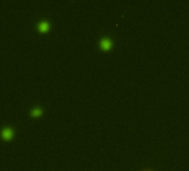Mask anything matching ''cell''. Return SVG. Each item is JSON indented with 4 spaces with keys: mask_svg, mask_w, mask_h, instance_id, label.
<instances>
[{
    "mask_svg": "<svg viewBox=\"0 0 189 171\" xmlns=\"http://www.w3.org/2000/svg\"><path fill=\"white\" fill-rule=\"evenodd\" d=\"M114 46V41L111 37H102L99 39V48L104 51L111 50Z\"/></svg>",
    "mask_w": 189,
    "mask_h": 171,
    "instance_id": "obj_1",
    "label": "cell"
},
{
    "mask_svg": "<svg viewBox=\"0 0 189 171\" xmlns=\"http://www.w3.org/2000/svg\"><path fill=\"white\" fill-rule=\"evenodd\" d=\"M14 131L12 130V128H10V127H5V128L1 130V132H0V136H1V138L6 139V140H9L12 136H14Z\"/></svg>",
    "mask_w": 189,
    "mask_h": 171,
    "instance_id": "obj_2",
    "label": "cell"
},
{
    "mask_svg": "<svg viewBox=\"0 0 189 171\" xmlns=\"http://www.w3.org/2000/svg\"><path fill=\"white\" fill-rule=\"evenodd\" d=\"M50 27H51V24H50V22L47 21V20H40L38 22V24H37V28H38L40 31H42V32L49 30Z\"/></svg>",
    "mask_w": 189,
    "mask_h": 171,
    "instance_id": "obj_3",
    "label": "cell"
},
{
    "mask_svg": "<svg viewBox=\"0 0 189 171\" xmlns=\"http://www.w3.org/2000/svg\"><path fill=\"white\" fill-rule=\"evenodd\" d=\"M42 112H43V109L41 108V107H34V108H32V109H31V111H30V114H31V116H33V117H34V116L37 117V116H40Z\"/></svg>",
    "mask_w": 189,
    "mask_h": 171,
    "instance_id": "obj_4",
    "label": "cell"
}]
</instances>
